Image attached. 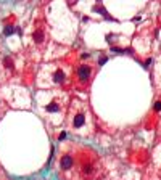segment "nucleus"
I'll return each mask as SVG.
<instances>
[{
	"mask_svg": "<svg viewBox=\"0 0 161 180\" xmlns=\"http://www.w3.org/2000/svg\"><path fill=\"white\" fill-rule=\"evenodd\" d=\"M53 80L57 84H61L65 80V72L61 71V69H57V71H55V74H53Z\"/></svg>",
	"mask_w": 161,
	"mask_h": 180,
	"instance_id": "nucleus-6",
	"label": "nucleus"
},
{
	"mask_svg": "<svg viewBox=\"0 0 161 180\" xmlns=\"http://www.w3.org/2000/svg\"><path fill=\"white\" fill-rule=\"evenodd\" d=\"M76 74H78V80L80 84H87L90 76H92V68L89 64H80L78 68V71H76Z\"/></svg>",
	"mask_w": 161,
	"mask_h": 180,
	"instance_id": "nucleus-2",
	"label": "nucleus"
},
{
	"mask_svg": "<svg viewBox=\"0 0 161 180\" xmlns=\"http://www.w3.org/2000/svg\"><path fill=\"white\" fill-rule=\"evenodd\" d=\"M47 111H49V113H57V111H60V106H58V103L52 101L50 105H47Z\"/></svg>",
	"mask_w": 161,
	"mask_h": 180,
	"instance_id": "nucleus-7",
	"label": "nucleus"
},
{
	"mask_svg": "<svg viewBox=\"0 0 161 180\" xmlns=\"http://www.w3.org/2000/svg\"><path fill=\"white\" fill-rule=\"evenodd\" d=\"M5 66H7L8 69H13V61H12V58H10V56L5 58Z\"/></svg>",
	"mask_w": 161,
	"mask_h": 180,
	"instance_id": "nucleus-8",
	"label": "nucleus"
},
{
	"mask_svg": "<svg viewBox=\"0 0 161 180\" xmlns=\"http://www.w3.org/2000/svg\"><path fill=\"white\" fill-rule=\"evenodd\" d=\"M32 39H34L36 43H42L44 40H45V34H44L42 29H36L34 34H32Z\"/></svg>",
	"mask_w": 161,
	"mask_h": 180,
	"instance_id": "nucleus-5",
	"label": "nucleus"
},
{
	"mask_svg": "<svg viewBox=\"0 0 161 180\" xmlns=\"http://www.w3.org/2000/svg\"><path fill=\"white\" fill-rule=\"evenodd\" d=\"M107 60H108L107 56H102L100 60H98V63H100V64H105V63H107Z\"/></svg>",
	"mask_w": 161,
	"mask_h": 180,
	"instance_id": "nucleus-11",
	"label": "nucleus"
},
{
	"mask_svg": "<svg viewBox=\"0 0 161 180\" xmlns=\"http://www.w3.org/2000/svg\"><path fill=\"white\" fill-rule=\"evenodd\" d=\"M3 34H5V35L13 34V27H12V26H7V27H5V31H3Z\"/></svg>",
	"mask_w": 161,
	"mask_h": 180,
	"instance_id": "nucleus-9",
	"label": "nucleus"
},
{
	"mask_svg": "<svg viewBox=\"0 0 161 180\" xmlns=\"http://www.w3.org/2000/svg\"><path fill=\"white\" fill-rule=\"evenodd\" d=\"M161 109V101H156L155 103V111H160Z\"/></svg>",
	"mask_w": 161,
	"mask_h": 180,
	"instance_id": "nucleus-10",
	"label": "nucleus"
},
{
	"mask_svg": "<svg viewBox=\"0 0 161 180\" xmlns=\"http://www.w3.org/2000/svg\"><path fill=\"white\" fill-rule=\"evenodd\" d=\"M86 121H87L86 113H84V111H79V113H76V114H74V117H73L71 126L74 127V129H82L84 126H86Z\"/></svg>",
	"mask_w": 161,
	"mask_h": 180,
	"instance_id": "nucleus-4",
	"label": "nucleus"
},
{
	"mask_svg": "<svg viewBox=\"0 0 161 180\" xmlns=\"http://www.w3.org/2000/svg\"><path fill=\"white\" fill-rule=\"evenodd\" d=\"M65 137H66V132H61V134H60V137H58V138L61 140V138H65Z\"/></svg>",
	"mask_w": 161,
	"mask_h": 180,
	"instance_id": "nucleus-12",
	"label": "nucleus"
},
{
	"mask_svg": "<svg viewBox=\"0 0 161 180\" xmlns=\"http://www.w3.org/2000/svg\"><path fill=\"white\" fill-rule=\"evenodd\" d=\"M78 161H79V172L82 174V177L89 179L94 177L98 171V159H97V154L90 150L82 148L78 153Z\"/></svg>",
	"mask_w": 161,
	"mask_h": 180,
	"instance_id": "nucleus-1",
	"label": "nucleus"
},
{
	"mask_svg": "<svg viewBox=\"0 0 161 180\" xmlns=\"http://www.w3.org/2000/svg\"><path fill=\"white\" fill-rule=\"evenodd\" d=\"M73 166H74V156H71L69 153H66V154H63V156L60 158V169L63 172L71 171Z\"/></svg>",
	"mask_w": 161,
	"mask_h": 180,
	"instance_id": "nucleus-3",
	"label": "nucleus"
}]
</instances>
